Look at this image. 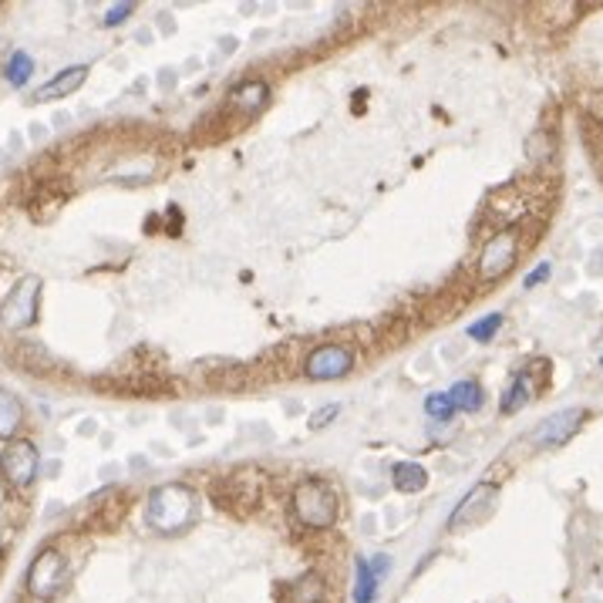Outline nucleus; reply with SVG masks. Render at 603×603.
<instances>
[{
    "label": "nucleus",
    "mask_w": 603,
    "mask_h": 603,
    "mask_svg": "<svg viewBox=\"0 0 603 603\" xmlns=\"http://www.w3.org/2000/svg\"><path fill=\"white\" fill-rule=\"evenodd\" d=\"M230 101H233L236 108H243V112H260L270 101L267 81H243V85H236Z\"/></svg>",
    "instance_id": "ddd939ff"
},
{
    "label": "nucleus",
    "mask_w": 603,
    "mask_h": 603,
    "mask_svg": "<svg viewBox=\"0 0 603 603\" xmlns=\"http://www.w3.org/2000/svg\"><path fill=\"white\" fill-rule=\"evenodd\" d=\"M549 277H553V263H539L537 270H529V273H526L523 287H526V291H533V287H539V283H543V280H549Z\"/></svg>",
    "instance_id": "b1692460"
},
{
    "label": "nucleus",
    "mask_w": 603,
    "mask_h": 603,
    "mask_svg": "<svg viewBox=\"0 0 603 603\" xmlns=\"http://www.w3.org/2000/svg\"><path fill=\"white\" fill-rule=\"evenodd\" d=\"M293 516L301 519L307 529H331L341 516V499L337 489L324 479H303L291 496Z\"/></svg>",
    "instance_id": "f03ea898"
},
{
    "label": "nucleus",
    "mask_w": 603,
    "mask_h": 603,
    "mask_svg": "<svg viewBox=\"0 0 603 603\" xmlns=\"http://www.w3.org/2000/svg\"><path fill=\"white\" fill-rule=\"evenodd\" d=\"M516 260H519V233L516 230H499V233H492L485 240L479 253V283H496V280H503L509 270L516 267Z\"/></svg>",
    "instance_id": "20e7f679"
},
{
    "label": "nucleus",
    "mask_w": 603,
    "mask_h": 603,
    "mask_svg": "<svg viewBox=\"0 0 603 603\" xmlns=\"http://www.w3.org/2000/svg\"><path fill=\"white\" fill-rule=\"evenodd\" d=\"M354 368V351L344 344H321L313 347L311 354H307V378L311 381H337V378H347Z\"/></svg>",
    "instance_id": "423d86ee"
},
{
    "label": "nucleus",
    "mask_w": 603,
    "mask_h": 603,
    "mask_svg": "<svg viewBox=\"0 0 603 603\" xmlns=\"http://www.w3.org/2000/svg\"><path fill=\"white\" fill-rule=\"evenodd\" d=\"M324 597H327V587L317 573H303V577L283 583L277 590L280 603H324Z\"/></svg>",
    "instance_id": "9d476101"
},
{
    "label": "nucleus",
    "mask_w": 603,
    "mask_h": 603,
    "mask_svg": "<svg viewBox=\"0 0 603 603\" xmlns=\"http://www.w3.org/2000/svg\"><path fill=\"white\" fill-rule=\"evenodd\" d=\"M0 321H4V313H0Z\"/></svg>",
    "instance_id": "bb28decb"
},
{
    "label": "nucleus",
    "mask_w": 603,
    "mask_h": 603,
    "mask_svg": "<svg viewBox=\"0 0 603 603\" xmlns=\"http://www.w3.org/2000/svg\"><path fill=\"white\" fill-rule=\"evenodd\" d=\"M24 422V408L21 402L14 398V394H7L4 388H0V438H11L17 428H21Z\"/></svg>",
    "instance_id": "dca6fc26"
},
{
    "label": "nucleus",
    "mask_w": 603,
    "mask_h": 603,
    "mask_svg": "<svg viewBox=\"0 0 603 603\" xmlns=\"http://www.w3.org/2000/svg\"><path fill=\"white\" fill-rule=\"evenodd\" d=\"M37 465H41V455H37L34 442H27V438L11 442L4 448V455H0V475L11 482L14 489L31 485L34 475H37Z\"/></svg>",
    "instance_id": "0eeeda50"
},
{
    "label": "nucleus",
    "mask_w": 603,
    "mask_h": 603,
    "mask_svg": "<svg viewBox=\"0 0 603 603\" xmlns=\"http://www.w3.org/2000/svg\"><path fill=\"white\" fill-rule=\"evenodd\" d=\"M374 593H378V577L371 573L368 559H358L354 563V603H374Z\"/></svg>",
    "instance_id": "a211bd4d"
},
{
    "label": "nucleus",
    "mask_w": 603,
    "mask_h": 603,
    "mask_svg": "<svg viewBox=\"0 0 603 603\" xmlns=\"http://www.w3.org/2000/svg\"><path fill=\"white\" fill-rule=\"evenodd\" d=\"M132 11H135V4H118V7H112V11L105 14V27H115V24H122Z\"/></svg>",
    "instance_id": "393cba45"
},
{
    "label": "nucleus",
    "mask_w": 603,
    "mask_h": 603,
    "mask_svg": "<svg viewBox=\"0 0 603 603\" xmlns=\"http://www.w3.org/2000/svg\"><path fill=\"white\" fill-rule=\"evenodd\" d=\"M88 78V67L85 65H75V67H65V71H57L55 78L47 81L45 88H37V98L34 101H55V98H67V95H75V91L85 85Z\"/></svg>",
    "instance_id": "9b49d317"
},
{
    "label": "nucleus",
    "mask_w": 603,
    "mask_h": 603,
    "mask_svg": "<svg viewBox=\"0 0 603 603\" xmlns=\"http://www.w3.org/2000/svg\"><path fill=\"white\" fill-rule=\"evenodd\" d=\"M67 580V563L57 549H41L27 570V590L37 600H51Z\"/></svg>",
    "instance_id": "39448f33"
},
{
    "label": "nucleus",
    "mask_w": 603,
    "mask_h": 603,
    "mask_svg": "<svg viewBox=\"0 0 603 603\" xmlns=\"http://www.w3.org/2000/svg\"><path fill=\"white\" fill-rule=\"evenodd\" d=\"M337 414H341V404H324V408H317V412L307 418V424H311L313 432H321V428H327V424L334 422Z\"/></svg>",
    "instance_id": "5701e85b"
},
{
    "label": "nucleus",
    "mask_w": 603,
    "mask_h": 603,
    "mask_svg": "<svg viewBox=\"0 0 603 603\" xmlns=\"http://www.w3.org/2000/svg\"><path fill=\"white\" fill-rule=\"evenodd\" d=\"M210 496L223 513L246 516L250 509H257L260 496H263V475L257 469H236L223 479H212Z\"/></svg>",
    "instance_id": "7ed1b4c3"
},
{
    "label": "nucleus",
    "mask_w": 603,
    "mask_h": 603,
    "mask_svg": "<svg viewBox=\"0 0 603 603\" xmlns=\"http://www.w3.org/2000/svg\"><path fill=\"white\" fill-rule=\"evenodd\" d=\"M37 301H41V280L37 277H21L14 283L11 297L4 303V321L11 327H31L37 321Z\"/></svg>",
    "instance_id": "6e6552de"
},
{
    "label": "nucleus",
    "mask_w": 603,
    "mask_h": 603,
    "mask_svg": "<svg viewBox=\"0 0 603 603\" xmlns=\"http://www.w3.org/2000/svg\"><path fill=\"white\" fill-rule=\"evenodd\" d=\"M424 412L432 414V418H438V422H448V418H452L458 408H455V402L448 398V392L445 394L435 392V394H428V398H424Z\"/></svg>",
    "instance_id": "412c9836"
},
{
    "label": "nucleus",
    "mask_w": 603,
    "mask_h": 603,
    "mask_svg": "<svg viewBox=\"0 0 603 603\" xmlns=\"http://www.w3.org/2000/svg\"><path fill=\"white\" fill-rule=\"evenodd\" d=\"M448 398H452L455 408H462V412H479L485 394H482L479 381H455L452 392H448Z\"/></svg>",
    "instance_id": "f3484780"
},
{
    "label": "nucleus",
    "mask_w": 603,
    "mask_h": 603,
    "mask_svg": "<svg viewBox=\"0 0 603 603\" xmlns=\"http://www.w3.org/2000/svg\"><path fill=\"white\" fill-rule=\"evenodd\" d=\"M7 358L17 364V368L31 371V374H37V361H45V364H55V358L47 354L41 344H31V341H17V344L7 351Z\"/></svg>",
    "instance_id": "4468645a"
},
{
    "label": "nucleus",
    "mask_w": 603,
    "mask_h": 603,
    "mask_svg": "<svg viewBox=\"0 0 603 603\" xmlns=\"http://www.w3.org/2000/svg\"><path fill=\"white\" fill-rule=\"evenodd\" d=\"M526 402H529V374H516V378L509 381V388H506L499 408H503V414H516Z\"/></svg>",
    "instance_id": "6ab92c4d"
},
{
    "label": "nucleus",
    "mask_w": 603,
    "mask_h": 603,
    "mask_svg": "<svg viewBox=\"0 0 603 603\" xmlns=\"http://www.w3.org/2000/svg\"><path fill=\"white\" fill-rule=\"evenodd\" d=\"M499 327H503V313H485L482 321L469 324V337L472 341H492V337L499 334Z\"/></svg>",
    "instance_id": "4be33fe9"
},
{
    "label": "nucleus",
    "mask_w": 603,
    "mask_h": 603,
    "mask_svg": "<svg viewBox=\"0 0 603 603\" xmlns=\"http://www.w3.org/2000/svg\"><path fill=\"white\" fill-rule=\"evenodd\" d=\"M31 75H34V61L24 55V51H14L7 67H4V78L11 81L14 88H24V85L31 81Z\"/></svg>",
    "instance_id": "aec40b11"
},
{
    "label": "nucleus",
    "mask_w": 603,
    "mask_h": 603,
    "mask_svg": "<svg viewBox=\"0 0 603 603\" xmlns=\"http://www.w3.org/2000/svg\"><path fill=\"white\" fill-rule=\"evenodd\" d=\"M600 364H603V358H600Z\"/></svg>",
    "instance_id": "cd10ccee"
},
{
    "label": "nucleus",
    "mask_w": 603,
    "mask_h": 603,
    "mask_svg": "<svg viewBox=\"0 0 603 603\" xmlns=\"http://www.w3.org/2000/svg\"><path fill=\"white\" fill-rule=\"evenodd\" d=\"M485 499H496V489L492 485H475V489L462 499V503L455 506V513H452V519H448V529H458V526H465V523H475V509H479V503H485Z\"/></svg>",
    "instance_id": "f8f14e48"
},
{
    "label": "nucleus",
    "mask_w": 603,
    "mask_h": 603,
    "mask_svg": "<svg viewBox=\"0 0 603 603\" xmlns=\"http://www.w3.org/2000/svg\"><path fill=\"white\" fill-rule=\"evenodd\" d=\"M368 563H371V573H374L378 580H381V577H384L388 570H392V557H384V553H381V557H371Z\"/></svg>",
    "instance_id": "a878e982"
},
{
    "label": "nucleus",
    "mask_w": 603,
    "mask_h": 603,
    "mask_svg": "<svg viewBox=\"0 0 603 603\" xmlns=\"http://www.w3.org/2000/svg\"><path fill=\"white\" fill-rule=\"evenodd\" d=\"M196 519V496L186 485H158L146 503V523L162 533V537H172V533H182L186 526H192Z\"/></svg>",
    "instance_id": "f257e3e1"
},
{
    "label": "nucleus",
    "mask_w": 603,
    "mask_h": 603,
    "mask_svg": "<svg viewBox=\"0 0 603 603\" xmlns=\"http://www.w3.org/2000/svg\"><path fill=\"white\" fill-rule=\"evenodd\" d=\"M587 418V412L583 408H563V412L549 414L547 422H539V428L533 432V442L543 448H559L567 445L573 435H577V428H580V422Z\"/></svg>",
    "instance_id": "1a4fd4ad"
},
{
    "label": "nucleus",
    "mask_w": 603,
    "mask_h": 603,
    "mask_svg": "<svg viewBox=\"0 0 603 603\" xmlns=\"http://www.w3.org/2000/svg\"><path fill=\"white\" fill-rule=\"evenodd\" d=\"M392 479H394V489L398 492H422L424 485H428V472L418 465V462H398L392 472Z\"/></svg>",
    "instance_id": "2eb2a0df"
}]
</instances>
